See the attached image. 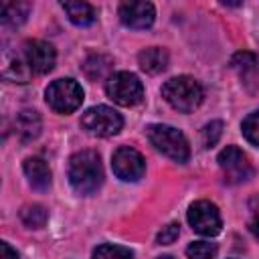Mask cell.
Returning a JSON list of instances; mask_svg holds the SVG:
<instances>
[{
  "mask_svg": "<svg viewBox=\"0 0 259 259\" xmlns=\"http://www.w3.org/2000/svg\"><path fill=\"white\" fill-rule=\"evenodd\" d=\"M69 182L79 194H93L103 182L101 158L95 150H81L69 160Z\"/></svg>",
  "mask_w": 259,
  "mask_h": 259,
  "instance_id": "cell-1",
  "label": "cell"
},
{
  "mask_svg": "<svg viewBox=\"0 0 259 259\" xmlns=\"http://www.w3.org/2000/svg\"><path fill=\"white\" fill-rule=\"evenodd\" d=\"M162 97L174 109H178L182 113H190L202 103L204 93L196 79H192L188 75H180V77L168 79L162 85Z\"/></svg>",
  "mask_w": 259,
  "mask_h": 259,
  "instance_id": "cell-2",
  "label": "cell"
},
{
  "mask_svg": "<svg viewBox=\"0 0 259 259\" xmlns=\"http://www.w3.org/2000/svg\"><path fill=\"white\" fill-rule=\"evenodd\" d=\"M148 140L152 142V146L162 152L164 156H168L174 162H186L190 158V146L184 138V134L172 125H162V123H154L148 127Z\"/></svg>",
  "mask_w": 259,
  "mask_h": 259,
  "instance_id": "cell-3",
  "label": "cell"
},
{
  "mask_svg": "<svg viewBox=\"0 0 259 259\" xmlns=\"http://www.w3.org/2000/svg\"><path fill=\"white\" fill-rule=\"evenodd\" d=\"M105 91H107V97L111 101H115L117 105H123V107L138 105L144 99L142 81L134 73H127V71H119V73L109 75V79L105 83Z\"/></svg>",
  "mask_w": 259,
  "mask_h": 259,
  "instance_id": "cell-4",
  "label": "cell"
},
{
  "mask_svg": "<svg viewBox=\"0 0 259 259\" xmlns=\"http://www.w3.org/2000/svg\"><path fill=\"white\" fill-rule=\"evenodd\" d=\"M45 97L57 113H71L83 103V89L75 79H57L47 87Z\"/></svg>",
  "mask_w": 259,
  "mask_h": 259,
  "instance_id": "cell-5",
  "label": "cell"
},
{
  "mask_svg": "<svg viewBox=\"0 0 259 259\" xmlns=\"http://www.w3.org/2000/svg\"><path fill=\"white\" fill-rule=\"evenodd\" d=\"M81 125L93 134V136H99V138H109V136H115L121 125H123V117L113 109V107H107V105H97V107H91L83 113L81 117Z\"/></svg>",
  "mask_w": 259,
  "mask_h": 259,
  "instance_id": "cell-6",
  "label": "cell"
},
{
  "mask_svg": "<svg viewBox=\"0 0 259 259\" xmlns=\"http://www.w3.org/2000/svg\"><path fill=\"white\" fill-rule=\"evenodd\" d=\"M188 223L190 227L204 237H214L221 233L223 221H221V212L217 208V204L208 202V200H196L194 204H190L188 208Z\"/></svg>",
  "mask_w": 259,
  "mask_h": 259,
  "instance_id": "cell-7",
  "label": "cell"
},
{
  "mask_svg": "<svg viewBox=\"0 0 259 259\" xmlns=\"http://www.w3.org/2000/svg\"><path fill=\"white\" fill-rule=\"evenodd\" d=\"M111 168H113L117 178H121L125 182H136L144 176L146 162L138 150H134L130 146H121L111 156Z\"/></svg>",
  "mask_w": 259,
  "mask_h": 259,
  "instance_id": "cell-8",
  "label": "cell"
},
{
  "mask_svg": "<svg viewBox=\"0 0 259 259\" xmlns=\"http://www.w3.org/2000/svg\"><path fill=\"white\" fill-rule=\"evenodd\" d=\"M219 166H221V170L225 174V180L231 182V184L245 182L253 174V168L249 164V158L237 146H227L219 154Z\"/></svg>",
  "mask_w": 259,
  "mask_h": 259,
  "instance_id": "cell-9",
  "label": "cell"
},
{
  "mask_svg": "<svg viewBox=\"0 0 259 259\" xmlns=\"http://www.w3.org/2000/svg\"><path fill=\"white\" fill-rule=\"evenodd\" d=\"M20 57L28 65L30 73H36V75L49 73L55 67V61H57L55 49L45 40H26L22 45Z\"/></svg>",
  "mask_w": 259,
  "mask_h": 259,
  "instance_id": "cell-10",
  "label": "cell"
},
{
  "mask_svg": "<svg viewBox=\"0 0 259 259\" xmlns=\"http://www.w3.org/2000/svg\"><path fill=\"white\" fill-rule=\"evenodd\" d=\"M156 18L154 4L150 2H123L119 4V20L130 28H148Z\"/></svg>",
  "mask_w": 259,
  "mask_h": 259,
  "instance_id": "cell-11",
  "label": "cell"
},
{
  "mask_svg": "<svg viewBox=\"0 0 259 259\" xmlns=\"http://www.w3.org/2000/svg\"><path fill=\"white\" fill-rule=\"evenodd\" d=\"M24 174L32 188L47 190L51 186V170L45 160L40 158H26L24 160Z\"/></svg>",
  "mask_w": 259,
  "mask_h": 259,
  "instance_id": "cell-12",
  "label": "cell"
},
{
  "mask_svg": "<svg viewBox=\"0 0 259 259\" xmlns=\"http://www.w3.org/2000/svg\"><path fill=\"white\" fill-rule=\"evenodd\" d=\"M138 63L142 67V71L150 73V75H156V73H162L168 65V53L160 47H150V49H144L140 55H138Z\"/></svg>",
  "mask_w": 259,
  "mask_h": 259,
  "instance_id": "cell-13",
  "label": "cell"
},
{
  "mask_svg": "<svg viewBox=\"0 0 259 259\" xmlns=\"http://www.w3.org/2000/svg\"><path fill=\"white\" fill-rule=\"evenodd\" d=\"M61 6H63V10L67 12L69 20H71L73 24H77V26H87V24H91V22L95 20V16H97L95 8H93L89 2H81V0H77V2H61Z\"/></svg>",
  "mask_w": 259,
  "mask_h": 259,
  "instance_id": "cell-14",
  "label": "cell"
},
{
  "mask_svg": "<svg viewBox=\"0 0 259 259\" xmlns=\"http://www.w3.org/2000/svg\"><path fill=\"white\" fill-rule=\"evenodd\" d=\"M16 134L22 138V140H32L38 136L40 132V117L36 111H30V109H24L16 115Z\"/></svg>",
  "mask_w": 259,
  "mask_h": 259,
  "instance_id": "cell-15",
  "label": "cell"
},
{
  "mask_svg": "<svg viewBox=\"0 0 259 259\" xmlns=\"http://www.w3.org/2000/svg\"><path fill=\"white\" fill-rule=\"evenodd\" d=\"M30 12V4L26 2H4L0 6V16H2V22L4 24H10V26H18L26 20Z\"/></svg>",
  "mask_w": 259,
  "mask_h": 259,
  "instance_id": "cell-16",
  "label": "cell"
},
{
  "mask_svg": "<svg viewBox=\"0 0 259 259\" xmlns=\"http://www.w3.org/2000/svg\"><path fill=\"white\" fill-rule=\"evenodd\" d=\"M111 65H113V61H111L109 57H105V55H91V57L83 63V71H85V75H87L91 81H97V79H103V77L109 75ZM107 79H109V77H107Z\"/></svg>",
  "mask_w": 259,
  "mask_h": 259,
  "instance_id": "cell-17",
  "label": "cell"
},
{
  "mask_svg": "<svg viewBox=\"0 0 259 259\" xmlns=\"http://www.w3.org/2000/svg\"><path fill=\"white\" fill-rule=\"evenodd\" d=\"M20 219H22V223H24L26 227H30V229H40V227L47 225L49 212H47V208L40 206V204H28V206H24V208L20 210Z\"/></svg>",
  "mask_w": 259,
  "mask_h": 259,
  "instance_id": "cell-18",
  "label": "cell"
},
{
  "mask_svg": "<svg viewBox=\"0 0 259 259\" xmlns=\"http://www.w3.org/2000/svg\"><path fill=\"white\" fill-rule=\"evenodd\" d=\"M93 259H134V253L123 245H99L93 251Z\"/></svg>",
  "mask_w": 259,
  "mask_h": 259,
  "instance_id": "cell-19",
  "label": "cell"
},
{
  "mask_svg": "<svg viewBox=\"0 0 259 259\" xmlns=\"http://www.w3.org/2000/svg\"><path fill=\"white\" fill-rule=\"evenodd\" d=\"M217 245L210 241H194L186 247L188 259H214L217 257Z\"/></svg>",
  "mask_w": 259,
  "mask_h": 259,
  "instance_id": "cell-20",
  "label": "cell"
},
{
  "mask_svg": "<svg viewBox=\"0 0 259 259\" xmlns=\"http://www.w3.org/2000/svg\"><path fill=\"white\" fill-rule=\"evenodd\" d=\"M241 130H243V136L247 138V142H251L253 146H259V111L249 113L243 119Z\"/></svg>",
  "mask_w": 259,
  "mask_h": 259,
  "instance_id": "cell-21",
  "label": "cell"
},
{
  "mask_svg": "<svg viewBox=\"0 0 259 259\" xmlns=\"http://www.w3.org/2000/svg\"><path fill=\"white\" fill-rule=\"evenodd\" d=\"M221 134H223V121H210V123H206L202 127V146L204 148L214 146L219 142Z\"/></svg>",
  "mask_w": 259,
  "mask_h": 259,
  "instance_id": "cell-22",
  "label": "cell"
},
{
  "mask_svg": "<svg viewBox=\"0 0 259 259\" xmlns=\"http://www.w3.org/2000/svg\"><path fill=\"white\" fill-rule=\"evenodd\" d=\"M178 233H180V227L176 223H170V225L162 227V231L158 233V243L160 245H170L178 239Z\"/></svg>",
  "mask_w": 259,
  "mask_h": 259,
  "instance_id": "cell-23",
  "label": "cell"
},
{
  "mask_svg": "<svg viewBox=\"0 0 259 259\" xmlns=\"http://www.w3.org/2000/svg\"><path fill=\"white\" fill-rule=\"evenodd\" d=\"M0 259H18L16 251H14L6 241H2V243H0Z\"/></svg>",
  "mask_w": 259,
  "mask_h": 259,
  "instance_id": "cell-24",
  "label": "cell"
},
{
  "mask_svg": "<svg viewBox=\"0 0 259 259\" xmlns=\"http://www.w3.org/2000/svg\"><path fill=\"white\" fill-rule=\"evenodd\" d=\"M249 229H251V233L259 239V217H255L253 221H251V225H249Z\"/></svg>",
  "mask_w": 259,
  "mask_h": 259,
  "instance_id": "cell-25",
  "label": "cell"
},
{
  "mask_svg": "<svg viewBox=\"0 0 259 259\" xmlns=\"http://www.w3.org/2000/svg\"><path fill=\"white\" fill-rule=\"evenodd\" d=\"M156 259H172L170 255H164V257H156Z\"/></svg>",
  "mask_w": 259,
  "mask_h": 259,
  "instance_id": "cell-26",
  "label": "cell"
}]
</instances>
